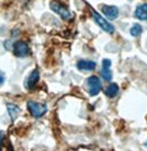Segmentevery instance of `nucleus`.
Instances as JSON below:
<instances>
[{
	"instance_id": "f8f14e48",
	"label": "nucleus",
	"mask_w": 147,
	"mask_h": 151,
	"mask_svg": "<svg viewBox=\"0 0 147 151\" xmlns=\"http://www.w3.org/2000/svg\"><path fill=\"white\" fill-rule=\"evenodd\" d=\"M100 75L106 81H111V79H112V71L110 68H102Z\"/></svg>"
},
{
	"instance_id": "7ed1b4c3",
	"label": "nucleus",
	"mask_w": 147,
	"mask_h": 151,
	"mask_svg": "<svg viewBox=\"0 0 147 151\" xmlns=\"http://www.w3.org/2000/svg\"><path fill=\"white\" fill-rule=\"evenodd\" d=\"M91 12H92V17H93L94 21L97 22V24H99V25H100V27H101L104 32L112 34V33L114 32V30H115L113 25H112L109 21H106V19H103L101 15L99 14V13H97L94 10H91Z\"/></svg>"
},
{
	"instance_id": "f257e3e1",
	"label": "nucleus",
	"mask_w": 147,
	"mask_h": 151,
	"mask_svg": "<svg viewBox=\"0 0 147 151\" xmlns=\"http://www.w3.org/2000/svg\"><path fill=\"white\" fill-rule=\"evenodd\" d=\"M28 109H29V112L31 113V115L35 117V118L43 116L47 112V106L45 104L34 102V101H29L28 102Z\"/></svg>"
},
{
	"instance_id": "20e7f679",
	"label": "nucleus",
	"mask_w": 147,
	"mask_h": 151,
	"mask_svg": "<svg viewBox=\"0 0 147 151\" xmlns=\"http://www.w3.org/2000/svg\"><path fill=\"white\" fill-rule=\"evenodd\" d=\"M13 53L17 57L19 58H23L27 57L28 54L30 53V47L25 42L23 41H18L14 43L13 45Z\"/></svg>"
},
{
	"instance_id": "6e6552de",
	"label": "nucleus",
	"mask_w": 147,
	"mask_h": 151,
	"mask_svg": "<svg viewBox=\"0 0 147 151\" xmlns=\"http://www.w3.org/2000/svg\"><path fill=\"white\" fill-rule=\"evenodd\" d=\"M97 64L91 60H79L77 63V68L83 71H91L96 69Z\"/></svg>"
},
{
	"instance_id": "1a4fd4ad",
	"label": "nucleus",
	"mask_w": 147,
	"mask_h": 151,
	"mask_svg": "<svg viewBox=\"0 0 147 151\" xmlns=\"http://www.w3.org/2000/svg\"><path fill=\"white\" fill-rule=\"evenodd\" d=\"M134 17L138 20H147V4H142L136 8Z\"/></svg>"
},
{
	"instance_id": "0eeeda50",
	"label": "nucleus",
	"mask_w": 147,
	"mask_h": 151,
	"mask_svg": "<svg viewBox=\"0 0 147 151\" xmlns=\"http://www.w3.org/2000/svg\"><path fill=\"white\" fill-rule=\"evenodd\" d=\"M102 12L109 20H115L119 17V9L115 6H103Z\"/></svg>"
},
{
	"instance_id": "2eb2a0df",
	"label": "nucleus",
	"mask_w": 147,
	"mask_h": 151,
	"mask_svg": "<svg viewBox=\"0 0 147 151\" xmlns=\"http://www.w3.org/2000/svg\"><path fill=\"white\" fill-rule=\"evenodd\" d=\"M4 79H6V77H4V73L2 71H0V84H2L4 82Z\"/></svg>"
},
{
	"instance_id": "f03ea898",
	"label": "nucleus",
	"mask_w": 147,
	"mask_h": 151,
	"mask_svg": "<svg viewBox=\"0 0 147 151\" xmlns=\"http://www.w3.org/2000/svg\"><path fill=\"white\" fill-rule=\"evenodd\" d=\"M87 89L91 96L97 95L101 91L102 84L100 82V79L97 76H91V77H89L87 79Z\"/></svg>"
},
{
	"instance_id": "423d86ee",
	"label": "nucleus",
	"mask_w": 147,
	"mask_h": 151,
	"mask_svg": "<svg viewBox=\"0 0 147 151\" xmlns=\"http://www.w3.org/2000/svg\"><path fill=\"white\" fill-rule=\"evenodd\" d=\"M38 79H40V72H38V69H34L33 71L30 73V76L28 77V79L25 80L24 87L27 89H33L35 87V84L38 83Z\"/></svg>"
},
{
	"instance_id": "4468645a",
	"label": "nucleus",
	"mask_w": 147,
	"mask_h": 151,
	"mask_svg": "<svg viewBox=\"0 0 147 151\" xmlns=\"http://www.w3.org/2000/svg\"><path fill=\"white\" fill-rule=\"evenodd\" d=\"M102 68H111V60L110 59H103L102 60Z\"/></svg>"
},
{
	"instance_id": "9d476101",
	"label": "nucleus",
	"mask_w": 147,
	"mask_h": 151,
	"mask_svg": "<svg viewBox=\"0 0 147 151\" xmlns=\"http://www.w3.org/2000/svg\"><path fill=\"white\" fill-rule=\"evenodd\" d=\"M7 109H8V113H9V116L11 117V121L14 122L18 116L20 115V109L18 105L15 104H12V103H9L7 104Z\"/></svg>"
},
{
	"instance_id": "9b49d317",
	"label": "nucleus",
	"mask_w": 147,
	"mask_h": 151,
	"mask_svg": "<svg viewBox=\"0 0 147 151\" xmlns=\"http://www.w3.org/2000/svg\"><path fill=\"white\" fill-rule=\"evenodd\" d=\"M104 93H106V96H109V98H114V96H117V93H119V87H117V83H110L109 86L106 87Z\"/></svg>"
},
{
	"instance_id": "ddd939ff",
	"label": "nucleus",
	"mask_w": 147,
	"mask_h": 151,
	"mask_svg": "<svg viewBox=\"0 0 147 151\" xmlns=\"http://www.w3.org/2000/svg\"><path fill=\"white\" fill-rule=\"evenodd\" d=\"M142 32H143V27H140L138 23H136L134 24L132 27H131V35L132 36H138V35L142 34Z\"/></svg>"
},
{
	"instance_id": "39448f33",
	"label": "nucleus",
	"mask_w": 147,
	"mask_h": 151,
	"mask_svg": "<svg viewBox=\"0 0 147 151\" xmlns=\"http://www.w3.org/2000/svg\"><path fill=\"white\" fill-rule=\"evenodd\" d=\"M49 7H51V9L54 12H56L57 14H59L63 19L68 20L72 18V13L69 12V10L66 7H64L63 4H60L59 2H57V1H52L49 4Z\"/></svg>"
}]
</instances>
